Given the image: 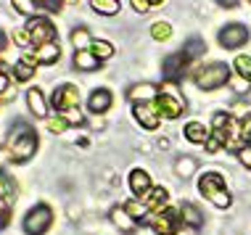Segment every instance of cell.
<instances>
[{
    "mask_svg": "<svg viewBox=\"0 0 251 235\" xmlns=\"http://www.w3.org/2000/svg\"><path fill=\"white\" fill-rule=\"evenodd\" d=\"M153 103H156V109H159L161 119H180L182 111H185V103L167 90H159V95H156Z\"/></svg>",
    "mask_w": 251,
    "mask_h": 235,
    "instance_id": "30bf717a",
    "label": "cell"
},
{
    "mask_svg": "<svg viewBox=\"0 0 251 235\" xmlns=\"http://www.w3.org/2000/svg\"><path fill=\"white\" fill-rule=\"evenodd\" d=\"M35 58L37 64H56L58 58H61V48H58V43H48V45H40V48L35 50Z\"/></svg>",
    "mask_w": 251,
    "mask_h": 235,
    "instance_id": "44dd1931",
    "label": "cell"
},
{
    "mask_svg": "<svg viewBox=\"0 0 251 235\" xmlns=\"http://www.w3.org/2000/svg\"><path fill=\"white\" fill-rule=\"evenodd\" d=\"M217 40H220V45H222L225 50H235V48H241V45H246V40H249V29H246L243 24L233 22V24L222 26L220 35H217Z\"/></svg>",
    "mask_w": 251,
    "mask_h": 235,
    "instance_id": "9c48e42d",
    "label": "cell"
},
{
    "mask_svg": "<svg viewBox=\"0 0 251 235\" xmlns=\"http://www.w3.org/2000/svg\"><path fill=\"white\" fill-rule=\"evenodd\" d=\"M249 3H251V0H249Z\"/></svg>",
    "mask_w": 251,
    "mask_h": 235,
    "instance_id": "681fc988",
    "label": "cell"
},
{
    "mask_svg": "<svg viewBox=\"0 0 251 235\" xmlns=\"http://www.w3.org/2000/svg\"><path fill=\"white\" fill-rule=\"evenodd\" d=\"M148 222H151L156 235H175L182 227V217H180V209L167 206V209H161V212H153L151 217H148Z\"/></svg>",
    "mask_w": 251,
    "mask_h": 235,
    "instance_id": "5b68a950",
    "label": "cell"
},
{
    "mask_svg": "<svg viewBox=\"0 0 251 235\" xmlns=\"http://www.w3.org/2000/svg\"><path fill=\"white\" fill-rule=\"evenodd\" d=\"M8 161L11 159H8V153H5V148H0V172H3V166L8 164Z\"/></svg>",
    "mask_w": 251,
    "mask_h": 235,
    "instance_id": "60d3db41",
    "label": "cell"
},
{
    "mask_svg": "<svg viewBox=\"0 0 251 235\" xmlns=\"http://www.w3.org/2000/svg\"><path fill=\"white\" fill-rule=\"evenodd\" d=\"M0 74H5V64L3 61H0Z\"/></svg>",
    "mask_w": 251,
    "mask_h": 235,
    "instance_id": "bcb514c9",
    "label": "cell"
},
{
    "mask_svg": "<svg viewBox=\"0 0 251 235\" xmlns=\"http://www.w3.org/2000/svg\"><path fill=\"white\" fill-rule=\"evenodd\" d=\"M193 79L201 90H217V87H222L230 79V66L222 64V61L206 64V66H201V69H196Z\"/></svg>",
    "mask_w": 251,
    "mask_h": 235,
    "instance_id": "3957f363",
    "label": "cell"
},
{
    "mask_svg": "<svg viewBox=\"0 0 251 235\" xmlns=\"http://www.w3.org/2000/svg\"><path fill=\"white\" fill-rule=\"evenodd\" d=\"M108 219H111V225L117 227V230L127 233V235H132L135 230H138V222H135L130 214H127L125 206H114V209L108 212Z\"/></svg>",
    "mask_w": 251,
    "mask_h": 235,
    "instance_id": "5bb4252c",
    "label": "cell"
},
{
    "mask_svg": "<svg viewBox=\"0 0 251 235\" xmlns=\"http://www.w3.org/2000/svg\"><path fill=\"white\" fill-rule=\"evenodd\" d=\"M146 3H148V5H151V8H153V5H161V3H164V0H146Z\"/></svg>",
    "mask_w": 251,
    "mask_h": 235,
    "instance_id": "f6af8a7d",
    "label": "cell"
},
{
    "mask_svg": "<svg viewBox=\"0 0 251 235\" xmlns=\"http://www.w3.org/2000/svg\"><path fill=\"white\" fill-rule=\"evenodd\" d=\"M26 32H29L32 43L37 45H48V43H56V26H53L50 19H43V16H32L29 24H26Z\"/></svg>",
    "mask_w": 251,
    "mask_h": 235,
    "instance_id": "ba28073f",
    "label": "cell"
},
{
    "mask_svg": "<svg viewBox=\"0 0 251 235\" xmlns=\"http://www.w3.org/2000/svg\"><path fill=\"white\" fill-rule=\"evenodd\" d=\"M26 106H29V111L35 114L37 119H48V100H45V95L37 87L26 90Z\"/></svg>",
    "mask_w": 251,
    "mask_h": 235,
    "instance_id": "2e32d148",
    "label": "cell"
},
{
    "mask_svg": "<svg viewBox=\"0 0 251 235\" xmlns=\"http://www.w3.org/2000/svg\"><path fill=\"white\" fill-rule=\"evenodd\" d=\"M214 132H220V135H222V145H225L227 151L238 153L243 145H249L246 143V130H243V122H238L235 117H230L227 124L222 127V130H214Z\"/></svg>",
    "mask_w": 251,
    "mask_h": 235,
    "instance_id": "52a82bcc",
    "label": "cell"
},
{
    "mask_svg": "<svg viewBox=\"0 0 251 235\" xmlns=\"http://www.w3.org/2000/svg\"><path fill=\"white\" fill-rule=\"evenodd\" d=\"M151 35H153V40H159V43H164V40H169V37H172V26H169L167 22H156V24L151 26Z\"/></svg>",
    "mask_w": 251,
    "mask_h": 235,
    "instance_id": "836d02e7",
    "label": "cell"
},
{
    "mask_svg": "<svg viewBox=\"0 0 251 235\" xmlns=\"http://www.w3.org/2000/svg\"><path fill=\"white\" fill-rule=\"evenodd\" d=\"M227 119H230V114L217 111V114H214V119H212V130H222V127L227 124Z\"/></svg>",
    "mask_w": 251,
    "mask_h": 235,
    "instance_id": "d590c367",
    "label": "cell"
},
{
    "mask_svg": "<svg viewBox=\"0 0 251 235\" xmlns=\"http://www.w3.org/2000/svg\"><path fill=\"white\" fill-rule=\"evenodd\" d=\"M132 8L138 13H148V11H151V5H148L146 0H132Z\"/></svg>",
    "mask_w": 251,
    "mask_h": 235,
    "instance_id": "f35d334b",
    "label": "cell"
},
{
    "mask_svg": "<svg viewBox=\"0 0 251 235\" xmlns=\"http://www.w3.org/2000/svg\"><path fill=\"white\" fill-rule=\"evenodd\" d=\"M11 3H13V8H16L19 13H24V16H29V19L35 16L37 8H40L35 0H11Z\"/></svg>",
    "mask_w": 251,
    "mask_h": 235,
    "instance_id": "1f68e13d",
    "label": "cell"
},
{
    "mask_svg": "<svg viewBox=\"0 0 251 235\" xmlns=\"http://www.w3.org/2000/svg\"><path fill=\"white\" fill-rule=\"evenodd\" d=\"M238 159H241V164L246 166V169H251V145H243V148L238 151Z\"/></svg>",
    "mask_w": 251,
    "mask_h": 235,
    "instance_id": "74e56055",
    "label": "cell"
},
{
    "mask_svg": "<svg viewBox=\"0 0 251 235\" xmlns=\"http://www.w3.org/2000/svg\"><path fill=\"white\" fill-rule=\"evenodd\" d=\"M175 172H177L180 177H191V174L196 172V159H191V156H180L177 161H175Z\"/></svg>",
    "mask_w": 251,
    "mask_h": 235,
    "instance_id": "f1b7e54d",
    "label": "cell"
},
{
    "mask_svg": "<svg viewBox=\"0 0 251 235\" xmlns=\"http://www.w3.org/2000/svg\"><path fill=\"white\" fill-rule=\"evenodd\" d=\"M140 201L146 204L148 212H161L169 206V193H167V188H151V190H146L140 196Z\"/></svg>",
    "mask_w": 251,
    "mask_h": 235,
    "instance_id": "4fadbf2b",
    "label": "cell"
},
{
    "mask_svg": "<svg viewBox=\"0 0 251 235\" xmlns=\"http://www.w3.org/2000/svg\"><path fill=\"white\" fill-rule=\"evenodd\" d=\"M156 95H159V87L151 82H138L127 90V98L132 103H148V100H156Z\"/></svg>",
    "mask_w": 251,
    "mask_h": 235,
    "instance_id": "9a60e30c",
    "label": "cell"
},
{
    "mask_svg": "<svg viewBox=\"0 0 251 235\" xmlns=\"http://www.w3.org/2000/svg\"><path fill=\"white\" fill-rule=\"evenodd\" d=\"M48 130L53 135H61V132L69 130V122H66V117H61V114H53V117H48Z\"/></svg>",
    "mask_w": 251,
    "mask_h": 235,
    "instance_id": "4dcf8cb0",
    "label": "cell"
},
{
    "mask_svg": "<svg viewBox=\"0 0 251 235\" xmlns=\"http://www.w3.org/2000/svg\"><path fill=\"white\" fill-rule=\"evenodd\" d=\"M3 48H5V35L0 32V53H3Z\"/></svg>",
    "mask_w": 251,
    "mask_h": 235,
    "instance_id": "ee69618b",
    "label": "cell"
},
{
    "mask_svg": "<svg viewBox=\"0 0 251 235\" xmlns=\"http://www.w3.org/2000/svg\"><path fill=\"white\" fill-rule=\"evenodd\" d=\"M188 64H191V58H188L185 50H177V53H172V56H167L164 58V77L169 82H177V79L185 77Z\"/></svg>",
    "mask_w": 251,
    "mask_h": 235,
    "instance_id": "8fae6325",
    "label": "cell"
},
{
    "mask_svg": "<svg viewBox=\"0 0 251 235\" xmlns=\"http://www.w3.org/2000/svg\"><path fill=\"white\" fill-rule=\"evenodd\" d=\"M125 209L127 214L135 219V222H143V219H148V209H146V204L140 198H132V201H127L125 204Z\"/></svg>",
    "mask_w": 251,
    "mask_h": 235,
    "instance_id": "4316f807",
    "label": "cell"
},
{
    "mask_svg": "<svg viewBox=\"0 0 251 235\" xmlns=\"http://www.w3.org/2000/svg\"><path fill=\"white\" fill-rule=\"evenodd\" d=\"M182 50H185V53H188V58L193 61V58H199L201 53L206 50V45H203V40H201V37H191V40L185 43V48H182Z\"/></svg>",
    "mask_w": 251,
    "mask_h": 235,
    "instance_id": "f546056e",
    "label": "cell"
},
{
    "mask_svg": "<svg viewBox=\"0 0 251 235\" xmlns=\"http://www.w3.org/2000/svg\"><path fill=\"white\" fill-rule=\"evenodd\" d=\"M74 69H82V71H93V69H100V61L93 56V50H77L74 53Z\"/></svg>",
    "mask_w": 251,
    "mask_h": 235,
    "instance_id": "7402d4cb",
    "label": "cell"
},
{
    "mask_svg": "<svg viewBox=\"0 0 251 235\" xmlns=\"http://www.w3.org/2000/svg\"><path fill=\"white\" fill-rule=\"evenodd\" d=\"M175 235H196V227H188V225H182V227H180V230L175 233Z\"/></svg>",
    "mask_w": 251,
    "mask_h": 235,
    "instance_id": "ab89813d",
    "label": "cell"
},
{
    "mask_svg": "<svg viewBox=\"0 0 251 235\" xmlns=\"http://www.w3.org/2000/svg\"><path fill=\"white\" fill-rule=\"evenodd\" d=\"M35 3L40 5V8H45L48 13H58L61 5H64V0H35Z\"/></svg>",
    "mask_w": 251,
    "mask_h": 235,
    "instance_id": "e575fe53",
    "label": "cell"
},
{
    "mask_svg": "<svg viewBox=\"0 0 251 235\" xmlns=\"http://www.w3.org/2000/svg\"><path fill=\"white\" fill-rule=\"evenodd\" d=\"M90 5L96 13H103V16H117L122 8L119 0H90Z\"/></svg>",
    "mask_w": 251,
    "mask_h": 235,
    "instance_id": "484cf974",
    "label": "cell"
},
{
    "mask_svg": "<svg viewBox=\"0 0 251 235\" xmlns=\"http://www.w3.org/2000/svg\"><path fill=\"white\" fill-rule=\"evenodd\" d=\"M72 45L77 50H87L93 45V37L90 32H87V26H77V29H72Z\"/></svg>",
    "mask_w": 251,
    "mask_h": 235,
    "instance_id": "d4e9b609",
    "label": "cell"
},
{
    "mask_svg": "<svg viewBox=\"0 0 251 235\" xmlns=\"http://www.w3.org/2000/svg\"><path fill=\"white\" fill-rule=\"evenodd\" d=\"M151 174H148L146 169H132L130 172V190L135 193V196H143L146 190H151Z\"/></svg>",
    "mask_w": 251,
    "mask_h": 235,
    "instance_id": "ac0fdd59",
    "label": "cell"
},
{
    "mask_svg": "<svg viewBox=\"0 0 251 235\" xmlns=\"http://www.w3.org/2000/svg\"><path fill=\"white\" fill-rule=\"evenodd\" d=\"M233 66H235V71H238V74L246 79V82H251V58L249 56H238L233 61Z\"/></svg>",
    "mask_w": 251,
    "mask_h": 235,
    "instance_id": "d6a6232c",
    "label": "cell"
},
{
    "mask_svg": "<svg viewBox=\"0 0 251 235\" xmlns=\"http://www.w3.org/2000/svg\"><path fill=\"white\" fill-rule=\"evenodd\" d=\"M35 58L32 56H24V58H19L16 64H13V77L19 79V82H29L32 77H35Z\"/></svg>",
    "mask_w": 251,
    "mask_h": 235,
    "instance_id": "ffe728a7",
    "label": "cell"
},
{
    "mask_svg": "<svg viewBox=\"0 0 251 235\" xmlns=\"http://www.w3.org/2000/svg\"><path fill=\"white\" fill-rule=\"evenodd\" d=\"M209 135H212V130H206L201 122H188L185 124V140H191V143H206Z\"/></svg>",
    "mask_w": 251,
    "mask_h": 235,
    "instance_id": "603a6c76",
    "label": "cell"
},
{
    "mask_svg": "<svg viewBox=\"0 0 251 235\" xmlns=\"http://www.w3.org/2000/svg\"><path fill=\"white\" fill-rule=\"evenodd\" d=\"M37 132L32 130V124L26 122H16L11 127L8 138H5V153H8L11 161H16V164H24V161H29L32 156L37 153Z\"/></svg>",
    "mask_w": 251,
    "mask_h": 235,
    "instance_id": "6da1fadb",
    "label": "cell"
},
{
    "mask_svg": "<svg viewBox=\"0 0 251 235\" xmlns=\"http://www.w3.org/2000/svg\"><path fill=\"white\" fill-rule=\"evenodd\" d=\"M180 217H182V225H188V227H201L203 225V217H201V209L199 206H193V204H185L180 209Z\"/></svg>",
    "mask_w": 251,
    "mask_h": 235,
    "instance_id": "cb8c5ba5",
    "label": "cell"
},
{
    "mask_svg": "<svg viewBox=\"0 0 251 235\" xmlns=\"http://www.w3.org/2000/svg\"><path fill=\"white\" fill-rule=\"evenodd\" d=\"M13 193H16V183H13L8 174L0 172V214H5V209L11 206Z\"/></svg>",
    "mask_w": 251,
    "mask_h": 235,
    "instance_id": "d6986e66",
    "label": "cell"
},
{
    "mask_svg": "<svg viewBox=\"0 0 251 235\" xmlns=\"http://www.w3.org/2000/svg\"><path fill=\"white\" fill-rule=\"evenodd\" d=\"M64 3H79V0H64Z\"/></svg>",
    "mask_w": 251,
    "mask_h": 235,
    "instance_id": "c3c4849f",
    "label": "cell"
},
{
    "mask_svg": "<svg viewBox=\"0 0 251 235\" xmlns=\"http://www.w3.org/2000/svg\"><path fill=\"white\" fill-rule=\"evenodd\" d=\"M220 5H225V8H235L238 5V0H217Z\"/></svg>",
    "mask_w": 251,
    "mask_h": 235,
    "instance_id": "7bdbcfd3",
    "label": "cell"
},
{
    "mask_svg": "<svg viewBox=\"0 0 251 235\" xmlns=\"http://www.w3.org/2000/svg\"><path fill=\"white\" fill-rule=\"evenodd\" d=\"M50 225H53V212L48 204L32 206L24 217V233L26 235H43V233H48Z\"/></svg>",
    "mask_w": 251,
    "mask_h": 235,
    "instance_id": "277c9868",
    "label": "cell"
},
{
    "mask_svg": "<svg viewBox=\"0 0 251 235\" xmlns=\"http://www.w3.org/2000/svg\"><path fill=\"white\" fill-rule=\"evenodd\" d=\"M90 50H93V56H96L98 61H106V58L114 56V45L106 43V40H96V43L90 45Z\"/></svg>",
    "mask_w": 251,
    "mask_h": 235,
    "instance_id": "83f0119b",
    "label": "cell"
},
{
    "mask_svg": "<svg viewBox=\"0 0 251 235\" xmlns=\"http://www.w3.org/2000/svg\"><path fill=\"white\" fill-rule=\"evenodd\" d=\"M5 90H8V77H5V74H0V95H3Z\"/></svg>",
    "mask_w": 251,
    "mask_h": 235,
    "instance_id": "b9f144b4",
    "label": "cell"
},
{
    "mask_svg": "<svg viewBox=\"0 0 251 235\" xmlns=\"http://www.w3.org/2000/svg\"><path fill=\"white\" fill-rule=\"evenodd\" d=\"M132 114H135V119H138V122L143 124L146 130H159L161 114H159V109H156L153 100H148V103H135Z\"/></svg>",
    "mask_w": 251,
    "mask_h": 235,
    "instance_id": "7c38bea8",
    "label": "cell"
},
{
    "mask_svg": "<svg viewBox=\"0 0 251 235\" xmlns=\"http://www.w3.org/2000/svg\"><path fill=\"white\" fill-rule=\"evenodd\" d=\"M87 109L93 114H106L111 109V93L106 90V87H98V90H93V95L87 98Z\"/></svg>",
    "mask_w": 251,
    "mask_h": 235,
    "instance_id": "e0dca14e",
    "label": "cell"
},
{
    "mask_svg": "<svg viewBox=\"0 0 251 235\" xmlns=\"http://www.w3.org/2000/svg\"><path fill=\"white\" fill-rule=\"evenodd\" d=\"M199 190L203 198H209L217 209H227L230 204H233V196L227 193V185H225V177H222L220 172H206L201 174L199 180Z\"/></svg>",
    "mask_w": 251,
    "mask_h": 235,
    "instance_id": "7a4b0ae2",
    "label": "cell"
},
{
    "mask_svg": "<svg viewBox=\"0 0 251 235\" xmlns=\"http://www.w3.org/2000/svg\"><path fill=\"white\" fill-rule=\"evenodd\" d=\"M13 40H16V45H22V48H26V45L32 43V37H29V32H26V29H16V32H13Z\"/></svg>",
    "mask_w": 251,
    "mask_h": 235,
    "instance_id": "8d00e7d4",
    "label": "cell"
},
{
    "mask_svg": "<svg viewBox=\"0 0 251 235\" xmlns=\"http://www.w3.org/2000/svg\"><path fill=\"white\" fill-rule=\"evenodd\" d=\"M5 225V214H0V227H3Z\"/></svg>",
    "mask_w": 251,
    "mask_h": 235,
    "instance_id": "7dc6e473",
    "label": "cell"
},
{
    "mask_svg": "<svg viewBox=\"0 0 251 235\" xmlns=\"http://www.w3.org/2000/svg\"><path fill=\"white\" fill-rule=\"evenodd\" d=\"M53 109H56V114H69V111H77L79 109V90L74 85H61L53 90V98H50Z\"/></svg>",
    "mask_w": 251,
    "mask_h": 235,
    "instance_id": "8992f818",
    "label": "cell"
}]
</instances>
